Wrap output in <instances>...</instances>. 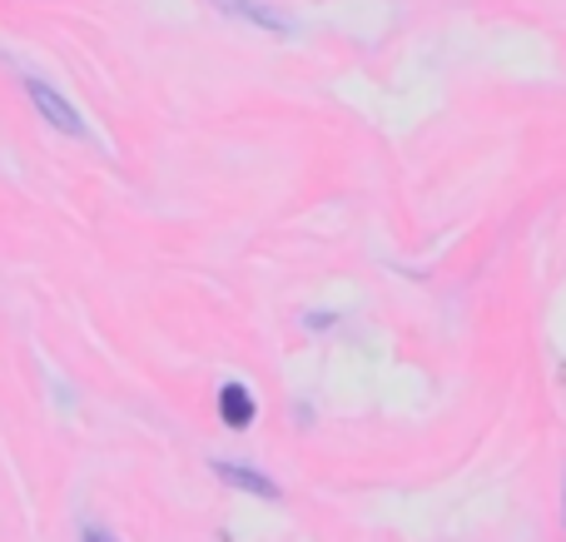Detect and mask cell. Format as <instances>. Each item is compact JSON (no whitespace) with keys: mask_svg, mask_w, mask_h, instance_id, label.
I'll list each match as a JSON object with an SVG mask.
<instances>
[{"mask_svg":"<svg viewBox=\"0 0 566 542\" xmlns=\"http://www.w3.org/2000/svg\"><path fill=\"white\" fill-rule=\"evenodd\" d=\"M25 95L35 100V110H40V115H45L55 129H65V135H85V119H80L75 110L60 100V90H50L45 80H25Z\"/></svg>","mask_w":566,"mask_h":542,"instance_id":"cell-1","label":"cell"},{"mask_svg":"<svg viewBox=\"0 0 566 542\" xmlns=\"http://www.w3.org/2000/svg\"><path fill=\"white\" fill-rule=\"evenodd\" d=\"M254 414H259V404H254V394H249L244 384H224V388H219V418H224L229 428H249V424H254Z\"/></svg>","mask_w":566,"mask_h":542,"instance_id":"cell-2","label":"cell"},{"mask_svg":"<svg viewBox=\"0 0 566 542\" xmlns=\"http://www.w3.org/2000/svg\"><path fill=\"white\" fill-rule=\"evenodd\" d=\"M214 473L224 478L229 488H244V493H254V498H279V483H274V478L254 473V468H239V463H214Z\"/></svg>","mask_w":566,"mask_h":542,"instance_id":"cell-3","label":"cell"},{"mask_svg":"<svg viewBox=\"0 0 566 542\" xmlns=\"http://www.w3.org/2000/svg\"><path fill=\"white\" fill-rule=\"evenodd\" d=\"M85 542H115L109 533H99V528H85Z\"/></svg>","mask_w":566,"mask_h":542,"instance_id":"cell-4","label":"cell"}]
</instances>
